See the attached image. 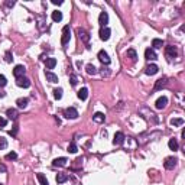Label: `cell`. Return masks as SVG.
Here are the masks:
<instances>
[{"mask_svg": "<svg viewBox=\"0 0 185 185\" xmlns=\"http://www.w3.org/2000/svg\"><path fill=\"white\" fill-rule=\"evenodd\" d=\"M69 39H71V29H69V26L67 25L62 28V38H61V44L62 45H67L69 42Z\"/></svg>", "mask_w": 185, "mask_h": 185, "instance_id": "6da1fadb", "label": "cell"}, {"mask_svg": "<svg viewBox=\"0 0 185 185\" xmlns=\"http://www.w3.org/2000/svg\"><path fill=\"white\" fill-rule=\"evenodd\" d=\"M77 35H78V38H80L81 42H84V44H88V42H90V35H88V32L86 29L78 28V29H77Z\"/></svg>", "mask_w": 185, "mask_h": 185, "instance_id": "7a4b0ae2", "label": "cell"}, {"mask_svg": "<svg viewBox=\"0 0 185 185\" xmlns=\"http://www.w3.org/2000/svg\"><path fill=\"white\" fill-rule=\"evenodd\" d=\"M64 117H65V119L74 120L78 117V111H77L75 107H68V109L64 110Z\"/></svg>", "mask_w": 185, "mask_h": 185, "instance_id": "3957f363", "label": "cell"}, {"mask_svg": "<svg viewBox=\"0 0 185 185\" xmlns=\"http://www.w3.org/2000/svg\"><path fill=\"white\" fill-rule=\"evenodd\" d=\"M165 55H166V58L168 59H174L178 56V49H176V46H166L165 48Z\"/></svg>", "mask_w": 185, "mask_h": 185, "instance_id": "277c9868", "label": "cell"}, {"mask_svg": "<svg viewBox=\"0 0 185 185\" xmlns=\"http://www.w3.org/2000/svg\"><path fill=\"white\" fill-rule=\"evenodd\" d=\"M97 58L100 59V62L103 64V67H104V65H109L110 61H111V59H110V56H109V54H107L106 51H103V49H101V51H100V52L97 54Z\"/></svg>", "mask_w": 185, "mask_h": 185, "instance_id": "5b68a950", "label": "cell"}, {"mask_svg": "<svg viewBox=\"0 0 185 185\" xmlns=\"http://www.w3.org/2000/svg\"><path fill=\"white\" fill-rule=\"evenodd\" d=\"M176 163H178V159H176V158L168 156V158L165 159V162H163V166H165L166 169H174L175 166H176Z\"/></svg>", "mask_w": 185, "mask_h": 185, "instance_id": "8992f818", "label": "cell"}, {"mask_svg": "<svg viewBox=\"0 0 185 185\" xmlns=\"http://www.w3.org/2000/svg\"><path fill=\"white\" fill-rule=\"evenodd\" d=\"M16 84L19 86V87H23V88H28L31 87V80L29 78H26V77H19V78H16Z\"/></svg>", "mask_w": 185, "mask_h": 185, "instance_id": "52a82bcc", "label": "cell"}, {"mask_svg": "<svg viewBox=\"0 0 185 185\" xmlns=\"http://www.w3.org/2000/svg\"><path fill=\"white\" fill-rule=\"evenodd\" d=\"M98 35H100V39H101V41H109L110 35H111V31L106 26V28H101V29H100Z\"/></svg>", "mask_w": 185, "mask_h": 185, "instance_id": "ba28073f", "label": "cell"}, {"mask_svg": "<svg viewBox=\"0 0 185 185\" xmlns=\"http://www.w3.org/2000/svg\"><path fill=\"white\" fill-rule=\"evenodd\" d=\"M166 104H168V98L165 97V96H162V97H159L158 100H156V103H155V107L158 110H162L166 107Z\"/></svg>", "mask_w": 185, "mask_h": 185, "instance_id": "9c48e42d", "label": "cell"}, {"mask_svg": "<svg viewBox=\"0 0 185 185\" xmlns=\"http://www.w3.org/2000/svg\"><path fill=\"white\" fill-rule=\"evenodd\" d=\"M98 23L101 25V28H106V25L109 23V15H107V12H101V13H100Z\"/></svg>", "mask_w": 185, "mask_h": 185, "instance_id": "30bf717a", "label": "cell"}, {"mask_svg": "<svg viewBox=\"0 0 185 185\" xmlns=\"http://www.w3.org/2000/svg\"><path fill=\"white\" fill-rule=\"evenodd\" d=\"M145 58H146L148 61H155V59H158V55H156V52L153 51L152 48H148V49L145 51Z\"/></svg>", "mask_w": 185, "mask_h": 185, "instance_id": "8fae6325", "label": "cell"}, {"mask_svg": "<svg viewBox=\"0 0 185 185\" xmlns=\"http://www.w3.org/2000/svg\"><path fill=\"white\" fill-rule=\"evenodd\" d=\"M126 139V136H124V133L123 132H117L116 135H114V139H113V143L114 145H123V142Z\"/></svg>", "mask_w": 185, "mask_h": 185, "instance_id": "7c38bea8", "label": "cell"}, {"mask_svg": "<svg viewBox=\"0 0 185 185\" xmlns=\"http://www.w3.org/2000/svg\"><path fill=\"white\" fill-rule=\"evenodd\" d=\"M25 72H26V68H25L23 65H16L15 67V69H13V75L16 77V78L23 77L25 75Z\"/></svg>", "mask_w": 185, "mask_h": 185, "instance_id": "4fadbf2b", "label": "cell"}, {"mask_svg": "<svg viewBox=\"0 0 185 185\" xmlns=\"http://www.w3.org/2000/svg\"><path fill=\"white\" fill-rule=\"evenodd\" d=\"M158 71H159V68H158V65H155V64H149V65L145 68L146 75H155Z\"/></svg>", "mask_w": 185, "mask_h": 185, "instance_id": "5bb4252c", "label": "cell"}, {"mask_svg": "<svg viewBox=\"0 0 185 185\" xmlns=\"http://www.w3.org/2000/svg\"><path fill=\"white\" fill-rule=\"evenodd\" d=\"M166 84H168V78H166V77L159 78V80L156 81V84H155V91H158V90H161V88L166 87Z\"/></svg>", "mask_w": 185, "mask_h": 185, "instance_id": "9a60e30c", "label": "cell"}, {"mask_svg": "<svg viewBox=\"0 0 185 185\" xmlns=\"http://www.w3.org/2000/svg\"><path fill=\"white\" fill-rule=\"evenodd\" d=\"M67 162L68 161H67V158H64V156L62 158H56V159H54V162H52V166H59L61 168V166H65Z\"/></svg>", "mask_w": 185, "mask_h": 185, "instance_id": "2e32d148", "label": "cell"}, {"mask_svg": "<svg viewBox=\"0 0 185 185\" xmlns=\"http://www.w3.org/2000/svg\"><path fill=\"white\" fill-rule=\"evenodd\" d=\"M55 65H56V59L55 58H46V61H45L46 69H54Z\"/></svg>", "mask_w": 185, "mask_h": 185, "instance_id": "e0dca14e", "label": "cell"}, {"mask_svg": "<svg viewBox=\"0 0 185 185\" xmlns=\"http://www.w3.org/2000/svg\"><path fill=\"white\" fill-rule=\"evenodd\" d=\"M45 75H46V80L49 81V83H58V75H55L54 72H51V71H45Z\"/></svg>", "mask_w": 185, "mask_h": 185, "instance_id": "ac0fdd59", "label": "cell"}, {"mask_svg": "<svg viewBox=\"0 0 185 185\" xmlns=\"http://www.w3.org/2000/svg\"><path fill=\"white\" fill-rule=\"evenodd\" d=\"M77 96H78V98L80 100H87V97H88V90L86 87L84 88H81V90H78V93H77Z\"/></svg>", "mask_w": 185, "mask_h": 185, "instance_id": "d6986e66", "label": "cell"}, {"mask_svg": "<svg viewBox=\"0 0 185 185\" xmlns=\"http://www.w3.org/2000/svg\"><path fill=\"white\" fill-rule=\"evenodd\" d=\"M28 103H29L28 98H18V100H16V104H18L19 109H26V107H28Z\"/></svg>", "mask_w": 185, "mask_h": 185, "instance_id": "ffe728a7", "label": "cell"}, {"mask_svg": "<svg viewBox=\"0 0 185 185\" xmlns=\"http://www.w3.org/2000/svg\"><path fill=\"white\" fill-rule=\"evenodd\" d=\"M86 71H87L88 75H96V74L98 72V69L93 65V64H87V67H86Z\"/></svg>", "mask_w": 185, "mask_h": 185, "instance_id": "44dd1931", "label": "cell"}, {"mask_svg": "<svg viewBox=\"0 0 185 185\" xmlns=\"http://www.w3.org/2000/svg\"><path fill=\"white\" fill-rule=\"evenodd\" d=\"M168 146H169V149L171 151H178V148H179V145H178V140L176 139H169V142H168Z\"/></svg>", "mask_w": 185, "mask_h": 185, "instance_id": "7402d4cb", "label": "cell"}, {"mask_svg": "<svg viewBox=\"0 0 185 185\" xmlns=\"http://www.w3.org/2000/svg\"><path fill=\"white\" fill-rule=\"evenodd\" d=\"M68 179H69V176L67 174H58L56 175V182H58V184H64V182H67Z\"/></svg>", "mask_w": 185, "mask_h": 185, "instance_id": "603a6c76", "label": "cell"}, {"mask_svg": "<svg viewBox=\"0 0 185 185\" xmlns=\"http://www.w3.org/2000/svg\"><path fill=\"white\" fill-rule=\"evenodd\" d=\"M6 116H7L9 119H12V120H16L19 114H18V111H16L15 109H9L7 111H6Z\"/></svg>", "mask_w": 185, "mask_h": 185, "instance_id": "cb8c5ba5", "label": "cell"}, {"mask_svg": "<svg viewBox=\"0 0 185 185\" xmlns=\"http://www.w3.org/2000/svg\"><path fill=\"white\" fill-rule=\"evenodd\" d=\"M127 58H130L132 62H136L137 61V54L135 49H127Z\"/></svg>", "mask_w": 185, "mask_h": 185, "instance_id": "d4e9b609", "label": "cell"}, {"mask_svg": "<svg viewBox=\"0 0 185 185\" xmlns=\"http://www.w3.org/2000/svg\"><path fill=\"white\" fill-rule=\"evenodd\" d=\"M152 46H153V49H161L163 46V41L162 39H158V38H155L152 41Z\"/></svg>", "mask_w": 185, "mask_h": 185, "instance_id": "484cf974", "label": "cell"}, {"mask_svg": "<svg viewBox=\"0 0 185 185\" xmlns=\"http://www.w3.org/2000/svg\"><path fill=\"white\" fill-rule=\"evenodd\" d=\"M104 114L103 113H100V111H97V113H94V116H93V120L94 121H97V123H103L104 121Z\"/></svg>", "mask_w": 185, "mask_h": 185, "instance_id": "4316f807", "label": "cell"}, {"mask_svg": "<svg viewBox=\"0 0 185 185\" xmlns=\"http://www.w3.org/2000/svg\"><path fill=\"white\" fill-rule=\"evenodd\" d=\"M52 20H54V22H61V20H62V13L59 10L52 12Z\"/></svg>", "mask_w": 185, "mask_h": 185, "instance_id": "83f0119b", "label": "cell"}, {"mask_svg": "<svg viewBox=\"0 0 185 185\" xmlns=\"http://www.w3.org/2000/svg\"><path fill=\"white\" fill-rule=\"evenodd\" d=\"M36 178H38V181H39L41 185H49L48 184V179H46V176L44 174H36Z\"/></svg>", "mask_w": 185, "mask_h": 185, "instance_id": "f1b7e54d", "label": "cell"}, {"mask_svg": "<svg viewBox=\"0 0 185 185\" xmlns=\"http://www.w3.org/2000/svg\"><path fill=\"white\" fill-rule=\"evenodd\" d=\"M169 123H171V126H174V127L182 126V124H184V119H181V117H179V119H172Z\"/></svg>", "mask_w": 185, "mask_h": 185, "instance_id": "f546056e", "label": "cell"}, {"mask_svg": "<svg viewBox=\"0 0 185 185\" xmlns=\"http://www.w3.org/2000/svg\"><path fill=\"white\" fill-rule=\"evenodd\" d=\"M62 88H55L54 90V97L55 100H61V97H62Z\"/></svg>", "mask_w": 185, "mask_h": 185, "instance_id": "4dcf8cb0", "label": "cell"}, {"mask_svg": "<svg viewBox=\"0 0 185 185\" xmlns=\"http://www.w3.org/2000/svg\"><path fill=\"white\" fill-rule=\"evenodd\" d=\"M77 151H78V148H77L75 142H71V143L68 145V152L69 153H77Z\"/></svg>", "mask_w": 185, "mask_h": 185, "instance_id": "1f68e13d", "label": "cell"}, {"mask_svg": "<svg viewBox=\"0 0 185 185\" xmlns=\"http://www.w3.org/2000/svg\"><path fill=\"white\" fill-rule=\"evenodd\" d=\"M69 83H71V86H72V87H75V86H77L78 78H77L75 74H71V75H69Z\"/></svg>", "mask_w": 185, "mask_h": 185, "instance_id": "d6a6232c", "label": "cell"}, {"mask_svg": "<svg viewBox=\"0 0 185 185\" xmlns=\"http://www.w3.org/2000/svg\"><path fill=\"white\" fill-rule=\"evenodd\" d=\"M4 158H6V161H15V159L18 158V155H16L15 152H10V153H7Z\"/></svg>", "mask_w": 185, "mask_h": 185, "instance_id": "836d02e7", "label": "cell"}, {"mask_svg": "<svg viewBox=\"0 0 185 185\" xmlns=\"http://www.w3.org/2000/svg\"><path fill=\"white\" fill-rule=\"evenodd\" d=\"M6 148H7V140L4 137H0V151H3Z\"/></svg>", "mask_w": 185, "mask_h": 185, "instance_id": "e575fe53", "label": "cell"}, {"mask_svg": "<svg viewBox=\"0 0 185 185\" xmlns=\"http://www.w3.org/2000/svg\"><path fill=\"white\" fill-rule=\"evenodd\" d=\"M100 72H101V75H103V77H109L110 74H111V71H110L109 68H104V67L100 69Z\"/></svg>", "mask_w": 185, "mask_h": 185, "instance_id": "d590c367", "label": "cell"}, {"mask_svg": "<svg viewBox=\"0 0 185 185\" xmlns=\"http://www.w3.org/2000/svg\"><path fill=\"white\" fill-rule=\"evenodd\" d=\"M6 84H7V80H6V77L0 74V87H4Z\"/></svg>", "mask_w": 185, "mask_h": 185, "instance_id": "8d00e7d4", "label": "cell"}, {"mask_svg": "<svg viewBox=\"0 0 185 185\" xmlns=\"http://www.w3.org/2000/svg\"><path fill=\"white\" fill-rule=\"evenodd\" d=\"M6 124H7V120L4 117H0V127H6Z\"/></svg>", "mask_w": 185, "mask_h": 185, "instance_id": "74e56055", "label": "cell"}, {"mask_svg": "<svg viewBox=\"0 0 185 185\" xmlns=\"http://www.w3.org/2000/svg\"><path fill=\"white\" fill-rule=\"evenodd\" d=\"M12 59H13V58H12L10 52H9V51H7V52H6V61H7V62H10Z\"/></svg>", "mask_w": 185, "mask_h": 185, "instance_id": "f35d334b", "label": "cell"}, {"mask_svg": "<svg viewBox=\"0 0 185 185\" xmlns=\"http://www.w3.org/2000/svg\"><path fill=\"white\" fill-rule=\"evenodd\" d=\"M52 3H54V4H62L61 0H52Z\"/></svg>", "mask_w": 185, "mask_h": 185, "instance_id": "ab89813d", "label": "cell"}, {"mask_svg": "<svg viewBox=\"0 0 185 185\" xmlns=\"http://www.w3.org/2000/svg\"><path fill=\"white\" fill-rule=\"evenodd\" d=\"M6 4H7V6H9V7H12V6H15V1H7V3H6Z\"/></svg>", "mask_w": 185, "mask_h": 185, "instance_id": "60d3db41", "label": "cell"}, {"mask_svg": "<svg viewBox=\"0 0 185 185\" xmlns=\"http://www.w3.org/2000/svg\"><path fill=\"white\" fill-rule=\"evenodd\" d=\"M0 97H4V93H1V91H0Z\"/></svg>", "mask_w": 185, "mask_h": 185, "instance_id": "b9f144b4", "label": "cell"}]
</instances>
